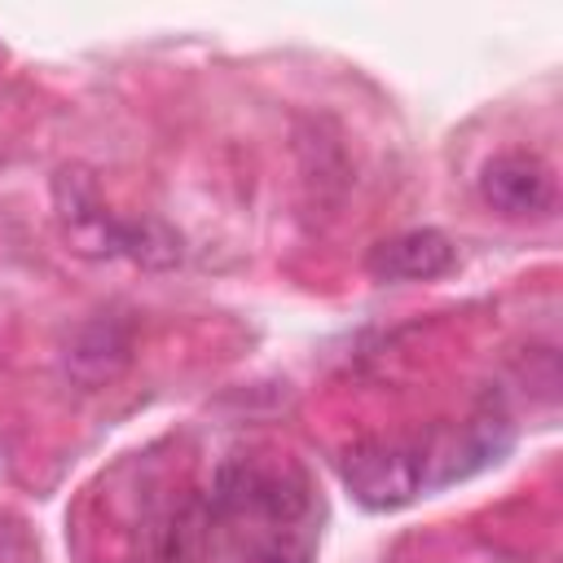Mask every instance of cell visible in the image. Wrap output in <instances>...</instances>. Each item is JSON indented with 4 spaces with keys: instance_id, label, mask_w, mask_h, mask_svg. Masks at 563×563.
<instances>
[{
    "instance_id": "obj_1",
    "label": "cell",
    "mask_w": 563,
    "mask_h": 563,
    "mask_svg": "<svg viewBox=\"0 0 563 563\" xmlns=\"http://www.w3.org/2000/svg\"><path fill=\"white\" fill-rule=\"evenodd\" d=\"M57 216L75 251L84 255H123L145 268H172L180 264V238L158 224V220H119L110 207L97 198L92 180L84 172H62L57 176Z\"/></svg>"
},
{
    "instance_id": "obj_2",
    "label": "cell",
    "mask_w": 563,
    "mask_h": 563,
    "mask_svg": "<svg viewBox=\"0 0 563 563\" xmlns=\"http://www.w3.org/2000/svg\"><path fill=\"white\" fill-rule=\"evenodd\" d=\"M211 519H255L273 532H286L308 519L312 488L303 471L286 462H260V457H229L207 493Z\"/></svg>"
},
{
    "instance_id": "obj_3",
    "label": "cell",
    "mask_w": 563,
    "mask_h": 563,
    "mask_svg": "<svg viewBox=\"0 0 563 563\" xmlns=\"http://www.w3.org/2000/svg\"><path fill=\"white\" fill-rule=\"evenodd\" d=\"M343 488L356 506L383 515L409 506L431 479H427V453L396 444V440H361L339 457Z\"/></svg>"
},
{
    "instance_id": "obj_4",
    "label": "cell",
    "mask_w": 563,
    "mask_h": 563,
    "mask_svg": "<svg viewBox=\"0 0 563 563\" xmlns=\"http://www.w3.org/2000/svg\"><path fill=\"white\" fill-rule=\"evenodd\" d=\"M479 198L501 216L541 220L554 211L559 185H554V172L545 158H537L528 150H506L479 167Z\"/></svg>"
},
{
    "instance_id": "obj_5",
    "label": "cell",
    "mask_w": 563,
    "mask_h": 563,
    "mask_svg": "<svg viewBox=\"0 0 563 563\" xmlns=\"http://www.w3.org/2000/svg\"><path fill=\"white\" fill-rule=\"evenodd\" d=\"M453 242L440 229H409L387 242H378L365 260V268L378 282H431L453 268Z\"/></svg>"
},
{
    "instance_id": "obj_6",
    "label": "cell",
    "mask_w": 563,
    "mask_h": 563,
    "mask_svg": "<svg viewBox=\"0 0 563 563\" xmlns=\"http://www.w3.org/2000/svg\"><path fill=\"white\" fill-rule=\"evenodd\" d=\"M128 352H132V339H128V330L119 321H92V325L79 330V339L70 343L66 361L84 383H101L128 361Z\"/></svg>"
}]
</instances>
